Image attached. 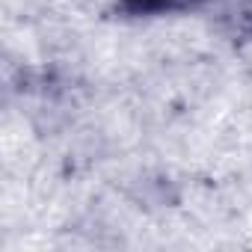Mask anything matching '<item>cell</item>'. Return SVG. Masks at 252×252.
<instances>
[{
	"instance_id": "obj_1",
	"label": "cell",
	"mask_w": 252,
	"mask_h": 252,
	"mask_svg": "<svg viewBox=\"0 0 252 252\" xmlns=\"http://www.w3.org/2000/svg\"><path fill=\"white\" fill-rule=\"evenodd\" d=\"M208 0H119V12L125 15H169V12H187L199 9Z\"/></svg>"
},
{
	"instance_id": "obj_2",
	"label": "cell",
	"mask_w": 252,
	"mask_h": 252,
	"mask_svg": "<svg viewBox=\"0 0 252 252\" xmlns=\"http://www.w3.org/2000/svg\"><path fill=\"white\" fill-rule=\"evenodd\" d=\"M234 27H237V33L252 36V0H249V3H243V6L234 12Z\"/></svg>"
}]
</instances>
